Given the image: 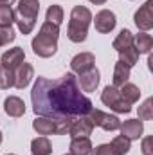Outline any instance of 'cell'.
Returning <instances> with one entry per match:
<instances>
[{
  "instance_id": "cell-24",
  "label": "cell",
  "mask_w": 153,
  "mask_h": 155,
  "mask_svg": "<svg viewBox=\"0 0 153 155\" xmlns=\"http://www.w3.org/2000/svg\"><path fill=\"white\" fill-rule=\"evenodd\" d=\"M45 20L50 22V24H56V25H61L63 24V7L58 5V4H52L47 13H45Z\"/></svg>"
},
{
  "instance_id": "cell-12",
  "label": "cell",
  "mask_w": 153,
  "mask_h": 155,
  "mask_svg": "<svg viewBox=\"0 0 153 155\" xmlns=\"http://www.w3.org/2000/svg\"><path fill=\"white\" fill-rule=\"evenodd\" d=\"M119 130H121V135H124L128 141H137V139H141V135L144 132V123L141 119H128V121L121 123Z\"/></svg>"
},
{
  "instance_id": "cell-6",
  "label": "cell",
  "mask_w": 153,
  "mask_h": 155,
  "mask_svg": "<svg viewBox=\"0 0 153 155\" xmlns=\"http://www.w3.org/2000/svg\"><path fill=\"white\" fill-rule=\"evenodd\" d=\"M86 117L90 119V123L94 124V128L99 126V128H103V130H106V132H115V130H119V126H121V121H119L117 116L106 114V112L97 110V108H94V107L90 108V112L86 114Z\"/></svg>"
},
{
  "instance_id": "cell-23",
  "label": "cell",
  "mask_w": 153,
  "mask_h": 155,
  "mask_svg": "<svg viewBox=\"0 0 153 155\" xmlns=\"http://www.w3.org/2000/svg\"><path fill=\"white\" fill-rule=\"evenodd\" d=\"M139 56H141L139 51L135 49V45H132V47H128V49H124V51L119 52V61H122L124 65H128L132 69L133 65L139 63Z\"/></svg>"
},
{
  "instance_id": "cell-36",
  "label": "cell",
  "mask_w": 153,
  "mask_h": 155,
  "mask_svg": "<svg viewBox=\"0 0 153 155\" xmlns=\"http://www.w3.org/2000/svg\"><path fill=\"white\" fill-rule=\"evenodd\" d=\"M65 155H70V153H65Z\"/></svg>"
},
{
  "instance_id": "cell-35",
  "label": "cell",
  "mask_w": 153,
  "mask_h": 155,
  "mask_svg": "<svg viewBox=\"0 0 153 155\" xmlns=\"http://www.w3.org/2000/svg\"><path fill=\"white\" fill-rule=\"evenodd\" d=\"M5 155H15V153H5Z\"/></svg>"
},
{
  "instance_id": "cell-15",
  "label": "cell",
  "mask_w": 153,
  "mask_h": 155,
  "mask_svg": "<svg viewBox=\"0 0 153 155\" xmlns=\"http://www.w3.org/2000/svg\"><path fill=\"white\" fill-rule=\"evenodd\" d=\"M4 112L9 117H22L25 114V103L18 96H9L4 101Z\"/></svg>"
},
{
  "instance_id": "cell-22",
  "label": "cell",
  "mask_w": 153,
  "mask_h": 155,
  "mask_svg": "<svg viewBox=\"0 0 153 155\" xmlns=\"http://www.w3.org/2000/svg\"><path fill=\"white\" fill-rule=\"evenodd\" d=\"M133 45V35H132V31H128V29H122L117 36H115L114 43H112V47H114L117 52H121V51H124V49H128V47H132Z\"/></svg>"
},
{
  "instance_id": "cell-21",
  "label": "cell",
  "mask_w": 153,
  "mask_h": 155,
  "mask_svg": "<svg viewBox=\"0 0 153 155\" xmlns=\"http://www.w3.org/2000/svg\"><path fill=\"white\" fill-rule=\"evenodd\" d=\"M31 152H33V155H50L52 144L45 135H41V137H36L31 141Z\"/></svg>"
},
{
  "instance_id": "cell-5",
  "label": "cell",
  "mask_w": 153,
  "mask_h": 155,
  "mask_svg": "<svg viewBox=\"0 0 153 155\" xmlns=\"http://www.w3.org/2000/svg\"><path fill=\"white\" fill-rule=\"evenodd\" d=\"M101 101H103V105L110 107V110H114L117 114H130V112H132V105H128V103L121 97L119 88L114 87V85L105 87V90H103V94H101Z\"/></svg>"
},
{
  "instance_id": "cell-30",
  "label": "cell",
  "mask_w": 153,
  "mask_h": 155,
  "mask_svg": "<svg viewBox=\"0 0 153 155\" xmlns=\"http://www.w3.org/2000/svg\"><path fill=\"white\" fill-rule=\"evenodd\" d=\"M90 155H119V153L112 148V144H99V146L92 148Z\"/></svg>"
},
{
  "instance_id": "cell-14",
  "label": "cell",
  "mask_w": 153,
  "mask_h": 155,
  "mask_svg": "<svg viewBox=\"0 0 153 155\" xmlns=\"http://www.w3.org/2000/svg\"><path fill=\"white\" fill-rule=\"evenodd\" d=\"M33 78H34V69H33V65L24 61V63L15 71V87L22 90V88L29 87V83L33 81Z\"/></svg>"
},
{
  "instance_id": "cell-25",
  "label": "cell",
  "mask_w": 153,
  "mask_h": 155,
  "mask_svg": "<svg viewBox=\"0 0 153 155\" xmlns=\"http://www.w3.org/2000/svg\"><path fill=\"white\" fill-rule=\"evenodd\" d=\"M15 24V9L0 4V27H11Z\"/></svg>"
},
{
  "instance_id": "cell-31",
  "label": "cell",
  "mask_w": 153,
  "mask_h": 155,
  "mask_svg": "<svg viewBox=\"0 0 153 155\" xmlns=\"http://www.w3.org/2000/svg\"><path fill=\"white\" fill-rule=\"evenodd\" d=\"M151 143H153V137H146V139L142 141V153H144V155H153Z\"/></svg>"
},
{
  "instance_id": "cell-4",
  "label": "cell",
  "mask_w": 153,
  "mask_h": 155,
  "mask_svg": "<svg viewBox=\"0 0 153 155\" xmlns=\"http://www.w3.org/2000/svg\"><path fill=\"white\" fill-rule=\"evenodd\" d=\"M40 15V2L38 0H18V5L15 9V22L18 25V31L22 35H31L36 18Z\"/></svg>"
},
{
  "instance_id": "cell-26",
  "label": "cell",
  "mask_w": 153,
  "mask_h": 155,
  "mask_svg": "<svg viewBox=\"0 0 153 155\" xmlns=\"http://www.w3.org/2000/svg\"><path fill=\"white\" fill-rule=\"evenodd\" d=\"M112 148H114L115 152L119 155H126L128 152H130V146H132V141H128L124 135H117V137H114L112 139Z\"/></svg>"
},
{
  "instance_id": "cell-20",
  "label": "cell",
  "mask_w": 153,
  "mask_h": 155,
  "mask_svg": "<svg viewBox=\"0 0 153 155\" xmlns=\"http://www.w3.org/2000/svg\"><path fill=\"white\" fill-rule=\"evenodd\" d=\"M133 45L139 51V54H150V51H151V47H153V38L148 33L141 31L139 35L133 36Z\"/></svg>"
},
{
  "instance_id": "cell-10",
  "label": "cell",
  "mask_w": 153,
  "mask_h": 155,
  "mask_svg": "<svg viewBox=\"0 0 153 155\" xmlns=\"http://www.w3.org/2000/svg\"><path fill=\"white\" fill-rule=\"evenodd\" d=\"M92 130H94V124L90 123V119L86 116H79L74 117L70 126H69V135L74 139V137H88L92 135Z\"/></svg>"
},
{
  "instance_id": "cell-32",
  "label": "cell",
  "mask_w": 153,
  "mask_h": 155,
  "mask_svg": "<svg viewBox=\"0 0 153 155\" xmlns=\"http://www.w3.org/2000/svg\"><path fill=\"white\" fill-rule=\"evenodd\" d=\"M88 2H92V4H96V5H103V4H106V0H88Z\"/></svg>"
},
{
  "instance_id": "cell-27",
  "label": "cell",
  "mask_w": 153,
  "mask_h": 155,
  "mask_svg": "<svg viewBox=\"0 0 153 155\" xmlns=\"http://www.w3.org/2000/svg\"><path fill=\"white\" fill-rule=\"evenodd\" d=\"M11 87H15V72L9 71V69L0 67V88L7 90Z\"/></svg>"
},
{
  "instance_id": "cell-34",
  "label": "cell",
  "mask_w": 153,
  "mask_h": 155,
  "mask_svg": "<svg viewBox=\"0 0 153 155\" xmlns=\"http://www.w3.org/2000/svg\"><path fill=\"white\" fill-rule=\"evenodd\" d=\"M0 144H2V132H0Z\"/></svg>"
},
{
  "instance_id": "cell-2",
  "label": "cell",
  "mask_w": 153,
  "mask_h": 155,
  "mask_svg": "<svg viewBox=\"0 0 153 155\" xmlns=\"http://www.w3.org/2000/svg\"><path fill=\"white\" fill-rule=\"evenodd\" d=\"M58 38H60V25L50 24V22H43L40 27L38 35L33 38L31 47L33 52L40 58H50L56 54L58 51Z\"/></svg>"
},
{
  "instance_id": "cell-11",
  "label": "cell",
  "mask_w": 153,
  "mask_h": 155,
  "mask_svg": "<svg viewBox=\"0 0 153 155\" xmlns=\"http://www.w3.org/2000/svg\"><path fill=\"white\" fill-rule=\"evenodd\" d=\"M92 67H96V56L92 52H79V54H76L70 60V69L77 76L83 74V72H86Z\"/></svg>"
},
{
  "instance_id": "cell-16",
  "label": "cell",
  "mask_w": 153,
  "mask_h": 155,
  "mask_svg": "<svg viewBox=\"0 0 153 155\" xmlns=\"http://www.w3.org/2000/svg\"><path fill=\"white\" fill-rule=\"evenodd\" d=\"M33 128L38 135H52L56 132L54 128V119L52 117H43V116H36V119L33 121Z\"/></svg>"
},
{
  "instance_id": "cell-28",
  "label": "cell",
  "mask_w": 153,
  "mask_h": 155,
  "mask_svg": "<svg viewBox=\"0 0 153 155\" xmlns=\"http://www.w3.org/2000/svg\"><path fill=\"white\" fill-rule=\"evenodd\" d=\"M139 119L141 121H150V119H153V99L151 97H148L139 107Z\"/></svg>"
},
{
  "instance_id": "cell-3",
  "label": "cell",
  "mask_w": 153,
  "mask_h": 155,
  "mask_svg": "<svg viewBox=\"0 0 153 155\" xmlns=\"http://www.w3.org/2000/svg\"><path fill=\"white\" fill-rule=\"evenodd\" d=\"M92 13L88 7L85 5H76L70 11V20H69V27H67V36L74 43H81L86 40L88 35V25L92 24Z\"/></svg>"
},
{
  "instance_id": "cell-17",
  "label": "cell",
  "mask_w": 153,
  "mask_h": 155,
  "mask_svg": "<svg viewBox=\"0 0 153 155\" xmlns=\"http://www.w3.org/2000/svg\"><path fill=\"white\" fill-rule=\"evenodd\" d=\"M92 143H90V137H74L70 141V148H69V153L70 155H90L92 152Z\"/></svg>"
},
{
  "instance_id": "cell-1",
  "label": "cell",
  "mask_w": 153,
  "mask_h": 155,
  "mask_svg": "<svg viewBox=\"0 0 153 155\" xmlns=\"http://www.w3.org/2000/svg\"><path fill=\"white\" fill-rule=\"evenodd\" d=\"M33 110L43 117H79L86 116L92 101L81 92L77 78L67 72L60 79H47L38 76L31 90Z\"/></svg>"
},
{
  "instance_id": "cell-8",
  "label": "cell",
  "mask_w": 153,
  "mask_h": 155,
  "mask_svg": "<svg viewBox=\"0 0 153 155\" xmlns=\"http://www.w3.org/2000/svg\"><path fill=\"white\" fill-rule=\"evenodd\" d=\"M24 61H25V52H24V49H22V47H13V49L5 51V52L2 54V58H0V67L9 69V71L15 72Z\"/></svg>"
},
{
  "instance_id": "cell-29",
  "label": "cell",
  "mask_w": 153,
  "mask_h": 155,
  "mask_svg": "<svg viewBox=\"0 0 153 155\" xmlns=\"http://www.w3.org/2000/svg\"><path fill=\"white\" fill-rule=\"evenodd\" d=\"M11 41H15L13 27H0V47L2 45H9Z\"/></svg>"
},
{
  "instance_id": "cell-13",
  "label": "cell",
  "mask_w": 153,
  "mask_h": 155,
  "mask_svg": "<svg viewBox=\"0 0 153 155\" xmlns=\"http://www.w3.org/2000/svg\"><path fill=\"white\" fill-rule=\"evenodd\" d=\"M99 81H101V74H99L97 67L88 69L86 72L79 74V78H77V85H79V88H81L83 92H94V90L97 88Z\"/></svg>"
},
{
  "instance_id": "cell-19",
  "label": "cell",
  "mask_w": 153,
  "mask_h": 155,
  "mask_svg": "<svg viewBox=\"0 0 153 155\" xmlns=\"http://www.w3.org/2000/svg\"><path fill=\"white\" fill-rule=\"evenodd\" d=\"M130 67L128 65H124L122 61H117L114 67V78H112V85L114 87H122L124 83H128V79H130Z\"/></svg>"
},
{
  "instance_id": "cell-18",
  "label": "cell",
  "mask_w": 153,
  "mask_h": 155,
  "mask_svg": "<svg viewBox=\"0 0 153 155\" xmlns=\"http://www.w3.org/2000/svg\"><path fill=\"white\" fill-rule=\"evenodd\" d=\"M119 92H121V97L128 103V105H133L141 99V88L133 83H124L122 87H119Z\"/></svg>"
},
{
  "instance_id": "cell-9",
  "label": "cell",
  "mask_w": 153,
  "mask_h": 155,
  "mask_svg": "<svg viewBox=\"0 0 153 155\" xmlns=\"http://www.w3.org/2000/svg\"><path fill=\"white\" fill-rule=\"evenodd\" d=\"M151 7H153V0H146L144 5H141L139 11L133 15V22H135V25H137L141 31H144V33H148V31L153 27Z\"/></svg>"
},
{
  "instance_id": "cell-7",
  "label": "cell",
  "mask_w": 153,
  "mask_h": 155,
  "mask_svg": "<svg viewBox=\"0 0 153 155\" xmlns=\"http://www.w3.org/2000/svg\"><path fill=\"white\" fill-rule=\"evenodd\" d=\"M94 20V25H96V31L101 33V35H108L112 33L117 24V18H115V13L110 9H101L99 13H96V18Z\"/></svg>"
},
{
  "instance_id": "cell-33",
  "label": "cell",
  "mask_w": 153,
  "mask_h": 155,
  "mask_svg": "<svg viewBox=\"0 0 153 155\" xmlns=\"http://www.w3.org/2000/svg\"><path fill=\"white\" fill-rule=\"evenodd\" d=\"M13 2H15V0H0V4H2V5H11Z\"/></svg>"
}]
</instances>
